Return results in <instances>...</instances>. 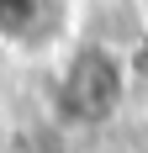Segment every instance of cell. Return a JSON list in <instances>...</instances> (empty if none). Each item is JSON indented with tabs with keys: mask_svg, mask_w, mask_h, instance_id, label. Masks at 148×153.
<instances>
[{
	"mask_svg": "<svg viewBox=\"0 0 148 153\" xmlns=\"http://www.w3.org/2000/svg\"><path fill=\"white\" fill-rule=\"evenodd\" d=\"M127 90V74H122L117 53H106V48H90L79 58L69 63V79H64V100H69V116L74 122H101L111 116Z\"/></svg>",
	"mask_w": 148,
	"mask_h": 153,
	"instance_id": "obj_1",
	"label": "cell"
}]
</instances>
